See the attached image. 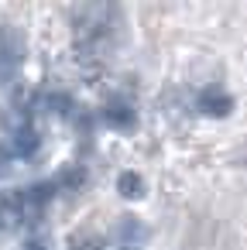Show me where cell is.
Segmentation results:
<instances>
[{
  "label": "cell",
  "mask_w": 247,
  "mask_h": 250,
  "mask_svg": "<svg viewBox=\"0 0 247 250\" xmlns=\"http://www.w3.org/2000/svg\"><path fill=\"white\" fill-rule=\"evenodd\" d=\"M120 192L131 199V195H141V178L134 175V171H124L120 175Z\"/></svg>",
  "instance_id": "7a4b0ae2"
},
{
  "label": "cell",
  "mask_w": 247,
  "mask_h": 250,
  "mask_svg": "<svg viewBox=\"0 0 247 250\" xmlns=\"http://www.w3.org/2000/svg\"><path fill=\"white\" fill-rule=\"evenodd\" d=\"M199 106L206 110V113H226V106H230V100L220 93V89H206L202 96H199Z\"/></svg>",
  "instance_id": "6da1fadb"
}]
</instances>
